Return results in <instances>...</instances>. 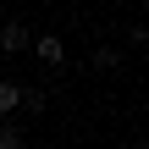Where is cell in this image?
<instances>
[{"label":"cell","instance_id":"1","mask_svg":"<svg viewBox=\"0 0 149 149\" xmlns=\"http://www.w3.org/2000/svg\"><path fill=\"white\" fill-rule=\"evenodd\" d=\"M28 44H33L28 22H6V28H0V50H6V55H17V50H28Z\"/></svg>","mask_w":149,"mask_h":149},{"label":"cell","instance_id":"2","mask_svg":"<svg viewBox=\"0 0 149 149\" xmlns=\"http://www.w3.org/2000/svg\"><path fill=\"white\" fill-rule=\"evenodd\" d=\"M33 55H39L44 66H61V61H66V44H61L55 33H39V39H33Z\"/></svg>","mask_w":149,"mask_h":149},{"label":"cell","instance_id":"3","mask_svg":"<svg viewBox=\"0 0 149 149\" xmlns=\"http://www.w3.org/2000/svg\"><path fill=\"white\" fill-rule=\"evenodd\" d=\"M17 105H28V88H22V83H0V116L17 111Z\"/></svg>","mask_w":149,"mask_h":149},{"label":"cell","instance_id":"4","mask_svg":"<svg viewBox=\"0 0 149 149\" xmlns=\"http://www.w3.org/2000/svg\"><path fill=\"white\" fill-rule=\"evenodd\" d=\"M94 66H100V72H111V66H122V50H111V44H105V50H94Z\"/></svg>","mask_w":149,"mask_h":149},{"label":"cell","instance_id":"5","mask_svg":"<svg viewBox=\"0 0 149 149\" xmlns=\"http://www.w3.org/2000/svg\"><path fill=\"white\" fill-rule=\"evenodd\" d=\"M0 149H22V133L17 127H0Z\"/></svg>","mask_w":149,"mask_h":149}]
</instances>
